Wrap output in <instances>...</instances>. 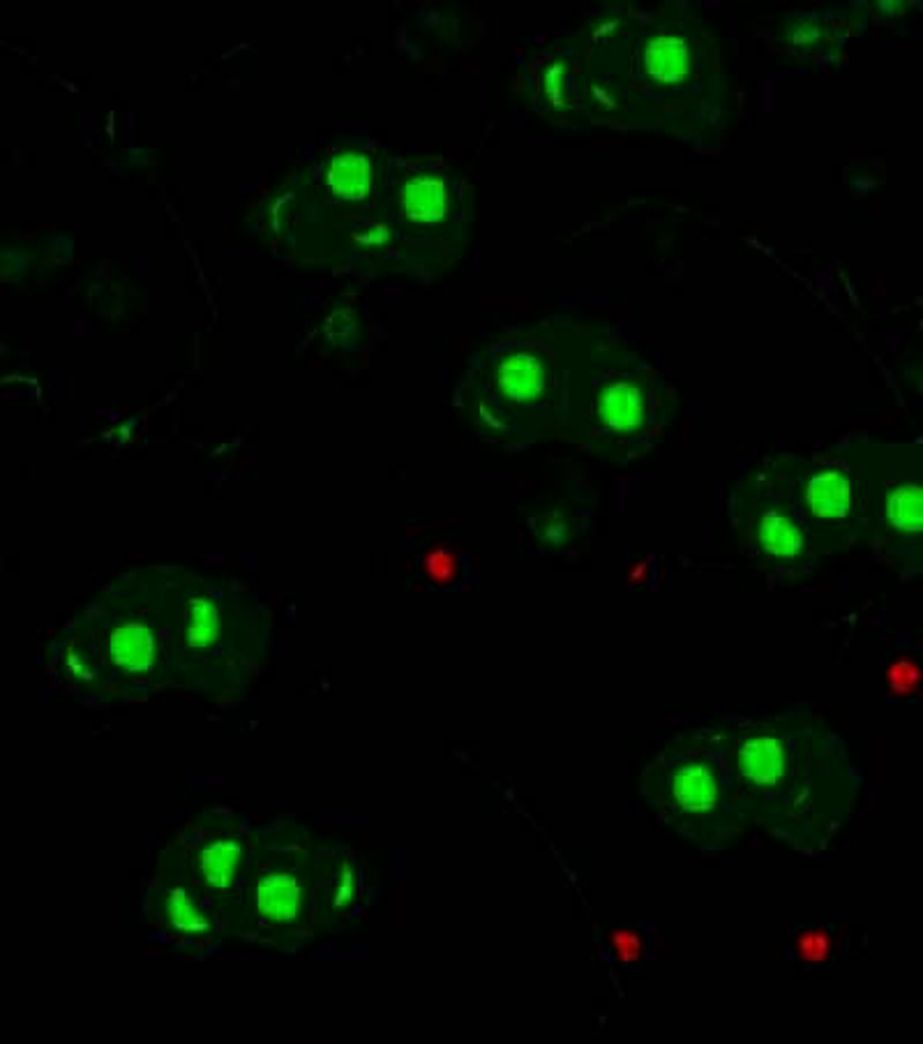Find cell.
<instances>
[{
    "mask_svg": "<svg viewBox=\"0 0 923 1044\" xmlns=\"http://www.w3.org/2000/svg\"><path fill=\"white\" fill-rule=\"evenodd\" d=\"M598 409L610 426L632 428L642 421V396L630 384H617L600 396Z\"/></svg>",
    "mask_w": 923,
    "mask_h": 1044,
    "instance_id": "9",
    "label": "cell"
},
{
    "mask_svg": "<svg viewBox=\"0 0 923 1044\" xmlns=\"http://www.w3.org/2000/svg\"><path fill=\"white\" fill-rule=\"evenodd\" d=\"M672 793L686 811H709L718 802V779L707 763H688L677 772Z\"/></svg>",
    "mask_w": 923,
    "mask_h": 1044,
    "instance_id": "3",
    "label": "cell"
},
{
    "mask_svg": "<svg viewBox=\"0 0 923 1044\" xmlns=\"http://www.w3.org/2000/svg\"><path fill=\"white\" fill-rule=\"evenodd\" d=\"M785 758L780 744L774 740H755L742 749V770L748 781L772 783L783 777Z\"/></svg>",
    "mask_w": 923,
    "mask_h": 1044,
    "instance_id": "7",
    "label": "cell"
},
{
    "mask_svg": "<svg viewBox=\"0 0 923 1044\" xmlns=\"http://www.w3.org/2000/svg\"><path fill=\"white\" fill-rule=\"evenodd\" d=\"M759 539H762L764 548H767L774 555H778V557L799 555V550L804 546V536H802L799 527L794 525L789 518L780 516V514H769L767 518L762 520Z\"/></svg>",
    "mask_w": 923,
    "mask_h": 1044,
    "instance_id": "11",
    "label": "cell"
},
{
    "mask_svg": "<svg viewBox=\"0 0 923 1044\" xmlns=\"http://www.w3.org/2000/svg\"><path fill=\"white\" fill-rule=\"evenodd\" d=\"M891 520L903 529H919L921 527V490L919 486H905L894 492L888 504Z\"/></svg>",
    "mask_w": 923,
    "mask_h": 1044,
    "instance_id": "14",
    "label": "cell"
},
{
    "mask_svg": "<svg viewBox=\"0 0 923 1044\" xmlns=\"http://www.w3.org/2000/svg\"><path fill=\"white\" fill-rule=\"evenodd\" d=\"M243 860V850L236 841L232 839H222L210 843L199 858V869L204 874V880L210 885V888L225 890L234 882Z\"/></svg>",
    "mask_w": 923,
    "mask_h": 1044,
    "instance_id": "6",
    "label": "cell"
},
{
    "mask_svg": "<svg viewBox=\"0 0 923 1044\" xmlns=\"http://www.w3.org/2000/svg\"><path fill=\"white\" fill-rule=\"evenodd\" d=\"M301 885L289 874H273L257 885V908L275 923H289L301 913Z\"/></svg>",
    "mask_w": 923,
    "mask_h": 1044,
    "instance_id": "2",
    "label": "cell"
},
{
    "mask_svg": "<svg viewBox=\"0 0 923 1044\" xmlns=\"http://www.w3.org/2000/svg\"><path fill=\"white\" fill-rule=\"evenodd\" d=\"M328 183L337 195L346 199H361L367 195L372 183V167L367 157L359 153H344L331 167Z\"/></svg>",
    "mask_w": 923,
    "mask_h": 1044,
    "instance_id": "8",
    "label": "cell"
},
{
    "mask_svg": "<svg viewBox=\"0 0 923 1044\" xmlns=\"http://www.w3.org/2000/svg\"><path fill=\"white\" fill-rule=\"evenodd\" d=\"M647 72L662 84H679L690 75V47L677 36H656L645 49Z\"/></svg>",
    "mask_w": 923,
    "mask_h": 1044,
    "instance_id": "1",
    "label": "cell"
},
{
    "mask_svg": "<svg viewBox=\"0 0 923 1044\" xmlns=\"http://www.w3.org/2000/svg\"><path fill=\"white\" fill-rule=\"evenodd\" d=\"M111 650L116 661L120 666L127 669H144L148 666L150 654H153V641L150 634L141 626H125L118 634H114Z\"/></svg>",
    "mask_w": 923,
    "mask_h": 1044,
    "instance_id": "12",
    "label": "cell"
},
{
    "mask_svg": "<svg viewBox=\"0 0 923 1044\" xmlns=\"http://www.w3.org/2000/svg\"><path fill=\"white\" fill-rule=\"evenodd\" d=\"M501 384L513 400H529L543 389V370L529 354H515L501 368Z\"/></svg>",
    "mask_w": 923,
    "mask_h": 1044,
    "instance_id": "10",
    "label": "cell"
},
{
    "mask_svg": "<svg viewBox=\"0 0 923 1044\" xmlns=\"http://www.w3.org/2000/svg\"><path fill=\"white\" fill-rule=\"evenodd\" d=\"M638 947H640V943L635 936H623V943H619V950L626 959H632L635 955H638Z\"/></svg>",
    "mask_w": 923,
    "mask_h": 1044,
    "instance_id": "17",
    "label": "cell"
},
{
    "mask_svg": "<svg viewBox=\"0 0 923 1044\" xmlns=\"http://www.w3.org/2000/svg\"><path fill=\"white\" fill-rule=\"evenodd\" d=\"M217 628V613L206 601H195L193 611H189V636L195 645H204L215 636Z\"/></svg>",
    "mask_w": 923,
    "mask_h": 1044,
    "instance_id": "15",
    "label": "cell"
},
{
    "mask_svg": "<svg viewBox=\"0 0 923 1044\" xmlns=\"http://www.w3.org/2000/svg\"><path fill=\"white\" fill-rule=\"evenodd\" d=\"M402 206L409 217L421 223H434L449 211V187L441 178L419 176L406 183L402 193Z\"/></svg>",
    "mask_w": 923,
    "mask_h": 1044,
    "instance_id": "4",
    "label": "cell"
},
{
    "mask_svg": "<svg viewBox=\"0 0 923 1044\" xmlns=\"http://www.w3.org/2000/svg\"><path fill=\"white\" fill-rule=\"evenodd\" d=\"M802 950L811 957V959H819L826 955V950H829V943H826V938H819L817 934L815 936H808L802 945Z\"/></svg>",
    "mask_w": 923,
    "mask_h": 1044,
    "instance_id": "16",
    "label": "cell"
},
{
    "mask_svg": "<svg viewBox=\"0 0 923 1044\" xmlns=\"http://www.w3.org/2000/svg\"><path fill=\"white\" fill-rule=\"evenodd\" d=\"M806 499L822 518H838L850 506V484L841 471H819L808 481Z\"/></svg>",
    "mask_w": 923,
    "mask_h": 1044,
    "instance_id": "5",
    "label": "cell"
},
{
    "mask_svg": "<svg viewBox=\"0 0 923 1044\" xmlns=\"http://www.w3.org/2000/svg\"><path fill=\"white\" fill-rule=\"evenodd\" d=\"M167 910H169V920L178 931L187 934H202L210 927L208 917L202 913V908L195 904V899L189 897L185 890L176 888L169 892L167 899Z\"/></svg>",
    "mask_w": 923,
    "mask_h": 1044,
    "instance_id": "13",
    "label": "cell"
}]
</instances>
